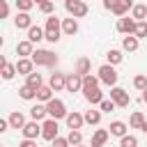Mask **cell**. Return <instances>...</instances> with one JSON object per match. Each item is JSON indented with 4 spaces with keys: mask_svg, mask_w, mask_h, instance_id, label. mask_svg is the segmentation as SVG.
I'll return each instance as SVG.
<instances>
[{
    "mask_svg": "<svg viewBox=\"0 0 147 147\" xmlns=\"http://www.w3.org/2000/svg\"><path fill=\"white\" fill-rule=\"evenodd\" d=\"M44 32H46V41H51V44L60 41V34H62V21H60L55 14L48 16V18H46V25H44Z\"/></svg>",
    "mask_w": 147,
    "mask_h": 147,
    "instance_id": "1",
    "label": "cell"
},
{
    "mask_svg": "<svg viewBox=\"0 0 147 147\" xmlns=\"http://www.w3.org/2000/svg\"><path fill=\"white\" fill-rule=\"evenodd\" d=\"M30 60L34 62V67H55L57 64V55L53 51H46V48H37Z\"/></svg>",
    "mask_w": 147,
    "mask_h": 147,
    "instance_id": "2",
    "label": "cell"
},
{
    "mask_svg": "<svg viewBox=\"0 0 147 147\" xmlns=\"http://www.w3.org/2000/svg\"><path fill=\"white\" fill-rule=\"evenodd\" d=\"M96 74H99V80H101L103 85H108V87H115V85H117L119 74L115 71V67H113V64H101Z\"/></svg>",
    "mask_w": 147,
    "mask_h": 147,
    "instance_id": "3",
    "label": "cell"
},
{
    "mask_svg": "<svg viewBox=\"0 0 147 147\" xmlns=\"http://www.w3.org/2000/svg\"><path fill=\"white\" fill-rule=\"evenodd\" d=\"M46 110H48V117H53V119H67V115H69L62 99H51L46 103Z\"/></svg>",
    "mask_w": 147,
    "mask_h": 147,
    "instance_id": "4",
    "label": "cell"
},
{
    "mask_svg": "<svg viewBox=\"0 0 147 147\" xmlns=\"http://www.w3.org/2000/svg\"><path fill=\"white\" fill-rule=\"evenodd\" d=\"M64 9H67V14L74 16V18H83V16H87V11H90V7H87L83 0H64Z\"/></svg>",
    "mask_w": 147,
    "mask_h": 147,
    "instance_id": "5",
    "label": "cell"
},
{
    "mask_svg": "<svg viewBox=\"0 0 147 147\" xmlns=\"http://www.w3.org/2000/svg\"><path fill=\"white\" fill-rule=\"evenodd\" d=\"M110 99L115 101V106L117 108H126L129 103H131V96H129V92L124 90V87H110Z\"/></svg>",
    "mask_w": 147,
    "mask_h": 147,
    "instance_id": "6",
    "label": "cell"
},
{
    "mask_svg": "<svg viewBox=\"0 0 147 147\" xmlns=\"http://www.w3.org/2000/svg\"><path fill=\"white\" fill-rule=\"evenodd\" d=\"M57 119H53V117H48V119H44V124H41V138L44 140H48V142H53L55 138H57Z\"/></svg>",
    "mask_w": 147,
    "mask_h": 147,
    "instance_id": "7",
    "label": "cell"
},
{
    "mask_svg": "<svg viewBox=\"0 0 147 147\" xmlns=\"http://www.w3.org/2000/svg\"><path fill=\"white\" fill-rule=\"evenodd\" d=\"M136 25H138V21L133 16H122L117 21V32H122V34H136Z\"/></svg>",
    "mask_w": 147,
    "mask_h": 147,
    "instance_id": "8",
    "label": "cell"
},
{
    "mask_svg": "<svg viewBox=\"0 0 147 147\" xmlns=\"http://www.w3.org/2000/svg\"><path fill=\"white\" fill-rule=\"evenodd\" d=\"M67 126L71 129V131H80L83 129V124H85V115H80L78 110H69V115H67Z\"/></svg>",
    "mask_w": 147,
    "mask_h": 147,
    "instance_id": "9",
    "label": "cell"
},
{
    "mask_svg": "<svg viewBox=\"0 0 147 147\" xmlns=\"http://www.w3.org/2000/svg\"><path fill=\"white\" fill-rule=\"evenodd\" d=\"M64 90L71 92V94H74V92H83V76L76 74V71H74V74H67V87H64Z\"/></svg>",
    "mask_w": 147,
    "mask_h": 147,
    "instance_id": "10",
    "label": "cell"
},
{
    "mask_svg": "<svg viewBox=\"0 0 147 147\" xmlns=\"http://www.w3.org/2000/svg\"><path fill=\"white\" fill-rule=\"evenodd\" d=\"M21 131H23V138H28V140H37V136H41V124H39L37 119H32V122H28Z\"/></svg>",
    "mask_w": 147,
    "mask_h": 147,
    "instance_id": "11",
    "label": "cell"
},
{
    "mask_svg": "<svg viewBox=\"0 0 147 147\" xmlns=\"http://www.w3.org/2000/svg\"><path fill=\"white\" fill-rule=\"evenodd\" d=\"M14 25H16L18 30H30V28H32V16H30V11H18L16 18H14Z\"/></svg>",
    "mask_w": 147,
    "mask_h": 147,
    "instance_id": "12",
    "label": "cell"
},
{
    "mask_svg": "<svg viewBox=\"0 0 147 147\" xmlns=\"http://www.w3.org/2000/svg\"><path fill=\"white\" fill-rule=\"evenodd\" d=\"M32 53H34V44L30 39H23V41L16 44V55L18 57H32Z\"/></svg>",
    "mask_w": 147,
    "mask_h": 147,
    "instance_id": "13",
    "label": "cell"
},
{
    "mask_svg": "<svg viewBox=\"0 0 147 147\" xmlns=\"http://www.w3.org/2000/svg\"><path fill=\"white\" fill-rule=\"evenodd\" d=\"M48 85H51V87H53L55 92L64 90V87H67V74H60V71L51 74V78H48Z\"/></svg>",
    "mask_w": 147,
    "mask_h": 147,
    "instance_id": "14",
    "label": "cell"
},
{
    "mask_svg": "<svg viewBox=\"0 0 147 147\" xmlns=\"http://www.w3.org/2000/svg\"><path fill=\"white\" fill-rule=\"evenodd\" d=\"M83 96H85V101H87V103H92V106H99V103L103 101V92H101L99 87L83 90Z\"/></svg>",
    "mask_w": 147,
    "mask_h": 147,
    "instance_id": "15",
    "label": "cell"
},
{
    "mask_svg": "<svg viewBox=\"0 0 147 147\" xmlns=\"http://www.w3.org/2000/svg\"><path fill=\"white\" fill-rule=\"evenodd\" d=\"M131 9H133V0H117V2H115V7H113L110 11H113L115 16H119V18H122V16H126Z\"/></svg>",
    "mask_w": 147,
    "mask_h": 147,
    "instance_id": "16",
    "label": "cell"
},
{
    "mask_svg": "<svg viewBox=\"0 0 147 147\" xmlns=\"http://www.w3.org/2000/svg\"><path fill=\"white\" fill-rule=\"evenodd\" d=\"M16 71H18L21 76H30V74L34 71V62H32L30 57H18V62H16Z\"/></svg>",
    "mask_w": 147,
    "mask_h": 147,
    "instance_id": "17",
    "label": "cell"
},
{
    "mask_svg": "<svg viewBox=\"0 0 147 147\" xmlns=\"http://www.w3.org/2000/svg\"><path fill=\"white\" fill-rule=\"evenodd\" d=\"M78 32V21L74 18V16H69V18H62V34H67V37H74Z\"/></svg>",
    "mask_w": 147,
    "mask_h": 147,
    "instance_id": "18",
    "label": "cell"
},
{
    "mask_svg": "<svg viewBox=\"0 0 147 147\" xmlns=\"http://www.w3.org/2000/svg\"><path fill=\"white\" fill-rule=\"evenodd\" d=\"M138 46H140V39H138L136 34H126V37L122 39V51H126V53H136Z\"/></svg>",
    "mask_w": 147,
    "mask_h": 147,
    "instance_id": "19",
    "label": "cell"
},
{
    "mask_svg": "<svg viewBox=\"0 0 147 147\" xmlns=\"http://www.w3.org/2000/svg\"><path fill=\"white\" fill-rule=\"evenodd\" d=\"M108 138H110V131H106V129H96L94 136H92V147H106Z\"/></svg>",
    "mask_w": 147,
    "mask_h": 147,
    "instance_id": "20",
    "label": "cell"
},
{
    "mask_svg": "<svg viewBox=\"0 0 147 147\" xmlns=\"http://www.w3.org/2000/svg\"><path fill=\"white\" fill-rule=\"evenodd\" d=\"M0 67H2V71H0V74H2V78H5V80H11V78L18 74V71H16V64H9L5 57H0Z\"/></svg>",
    "mask_w": 147,
    "mask_h": 147,
    "instance_id": "21",
    "label": "cell"
},
{
    "mask_svg": "<svg viewBox=\"0 0 147 147\" xmlns=\"http://www.w3.org/2000/svg\"><path fill=\"white\" fill-rule=\"evenodd\" d=\"M53 92H55V90H53L51 85H41V87L37 90V101H39V103H48L51 99H55Z\"/></svg>",
    "mask_w": 147,
    "mask_h": 147,
    "instance_id": "22",
    "label": "cell"
},
{
    "mask_svg": "<svg viewBox=\"0 0 147 147\" xmlns=\"http://www.w3.org/2000/svg\"><path fill=\"white\" fill-rule=\"evenodd\" d=\"M30 117L32 119H48V110H46V103H34L32 108H30Z\"/></svg>",
    "mask_w": 147,
    "mask_h": 147,
    "instance_id": "23",
    "label": "cell"
},
{
    "mask_svg": "<svg viewBox=\"0 0 147 147\" xmlns=\"http://www.w3.org/2000/svg\"><path fill=\"white\" fill-rule=\"evenodd\" d=\"M7 119H9V126H11V129H23V126L28 124V122H25V115H23L21 110H14Z\"/></svg>",
    "mask_w": 147,
    "mask_h": 147,
    "instance_id": "24",
    "label": "cell"
},
{
    "mask_svg": "<svg viewBox=\"0 0 147 147\" xmlns=\"http://www.w3.org/2000/svg\"><path fill=\"white\" fill-rule=\"evenodd\" d=\"M110 136H117V138H124L126 136V131H129V126L124 124V122H119V119H115V122H110Z\"/></svg>",
    "mask_w": 147,
    "mask_h": 147,
    "instance_id": "25",
    "label": "cell"
},
{
    "mask_svg": "<svg viewBox=\"0 0 147 147\" xmlns=\"http://www.w3.org/2000/svg\"><path fill=\"white\" fill-rule=\"evenodd\" d=\"M28 39H30L32 44H37V41L46 39V32H44V28H39V25H32V28L28 30Z\"/></svg>",
    "mask_w": 147,
    "mask_h": 147,
    "instance_id": "26",
    "label": "cell"
},
{
    "mask_svg": "<svg viewBox=\"0 0 147 147\" xmlns=\"http://www.w3.org/2000/svg\"><path fill=\"white\" fill-rule=\"evenodd\" d=\"M25 85H28V87H32V90H39V87L44 85V78H41V74L32 71L30 76H25Z\"/></svg>",
    "mask_w": 147,
    "mask_h": 147,
    "instance_id": "27",
    "label": "cell"
},
{
    "mask_svg": "<svg viewBox=\"0 0 147 147\" xmlns=\"http://www.w3.org/2000/svg\"><path fill=\"white\" fill-rule=\"evenodd\" d=\"M76 74H80V76L92 74V62H90L87 57H80V60L76 62Z\"/></svg>",
    "mask_w": 147,
    "mask_h": 147,
    "instance_id": "28",
    "label": "cell"
},
{
    "mask_svg": "<svg viewBox=\"0 0 147 147\" xmlns=\"http://www.w3.org/2000/svg\"><path fill=\"white\" fill-rule=\"evenodd\" d=\"M101 122V110H85V124H90V126H96Z\"/></svg>",
    "mask_w": 147,
    "mask_h": 147,
    "instance_id": "29",
    "label": "cell"
},
{
    "mask_svg": "<svg viewBox=\"0 0 147 147\" xmlns=\"http://www.w3.org/2000/svg\"><path fill=\"white\" fill-rule=\"evenodd\" d=\"M106 57H108V64H119L122 60H124V55H122V51H117V48H110L108 53H106Z\"/></svg>",
    "mask_w": 147,
    "mask_h": 147,
    "instance_id": "30",
    "label": "cell"
},
{
    "mask_svg": "<svg viewBox=\"0 0 147 147\" xmlns=\"http://www.w3.org/2000/svg\"><path fill=\"white\" fill-rule=\"evenodd\" d=\"M142 124H145V115H142L140 110H136V113L131 115V119H129V126H131V129H142Z\"/></svg>",
    "mask_w": 147,
    "mask_h": 147,
    "instance_id": "31",
    "label": "cell"
},
{
    "mask_svg": "<svg viewBox=\"0 0 147 147\" xmlns=\"http://www.w3.org/2000/svg\"><path fill=\"white\" fill-rule=\"evenodd\" d=\"M131 16H133L136 21H147V7H145V5H133Z\"/></svg>",
    "mask_w": 147,
    "mask_h": 147,
    "instance_id": "32",
    "label": "cell"
},
{
    "mask_svg": "<svg viewBox=\"0 0 147 147\" xmlns=\"http://www.w3.org/2000/svg\"><path fill=\"white\" fill-rule=\"evenodd\" d=\"M99 76H92V74H87V76H83V90H92V87H99Z\"/></svg>",
    "mask_w": 147,
    "mask_h": 147,
    "instance_id": "33",
    "label": "cell"
},
{
    "mask_svg": "<svg viewBox=\"0 0 147 147\" xmlns=\"http://www.w3.org/2000/svg\"><path fill=\"white\" fill-rule=\"evenodd\" d=\"M18 96H21L23 101H32V99H37V90H32V87L23 85V87L18 90Z\"/></svg>",
    "mask_w": 147,
    "mask_h": 147,
    "instance_id": "34",
    "label": "cell"
},
{
    "mask_svg": "<svg viewBox=\"0 0 147 147\" xmlns=\"http://www.w3.org/2000/svg\"><path fill=\"white\" fill-rule=\"evenodd\" d=\"M67 140H69V145H71V147H76V145H83V133H80V131H69Z\"/></svg>",
    "mask_w": 147,
    "mask_h": 147,
    "instance_id": "35",
    "label": "cell"
},
{
    "mask_svg": "<svg viewBox=\"0 0 147 147\" xmlns=\"http://www.w3.org/2000/svg\"><path fill=\"white\" fill-rule=\"evenodd\" d=\"M133 87L140 90V92H145V90H147V76H145V74H138V76L133 78Z\"/></svg>",
    "mask_w": 147,
    "mask_h": 147,
    "instance_id": "36",
    "label": "cell"
},
{
    "mask_svg": "<svg viewBox=\"0 0 147 147\" xmlns=\"http://www.w3.org/2000/svg\"><path fill=\"white\" fill-rule=\"evenodd\" d=\"M119 147H138V138L131 136V133H126L124 138H119Z\"/></svg>",
    "mask_w": 147,
    "mask_h": 147,
    "instance_id": "37",
    "label": "cell"
},
{
    "mask_svg": "<svg viewBox=\"0 0 147 147\" xmlns=\"http://www.w3.org/2000/svg\"><path fill=\"white\" fill-rule=\"evenodd\" d=\"M115 108H117V106H115L113 99H103V101L99 103V110H101V113H113Z\"/></svg>",
    "mask_w": 147,
    "mask_h": 147,
    "instance_id": "38",
    "label": "cell"
},
{
    "mask_svg": "<svg viewBox=\"0 0 147 147\" xmlns=\"http://www.w3.org/2000/svg\"><path fill=\"white\" fill-rule=\"evenodd\" d=\"M136 37H138V39H147V21H138V25H136Z\"/></svg>",
    "mask_w": 147,
    "mask_h": 147,
    "instance_id": "39",
    "label": "cell"
},
{
    "mask_svg": "<svg viewBox=\"0 0 147 147\" xmlns=\"http://www.w3.org/2000/svg\"><path fill=\"white\" fill-rule=\"evenodd\" d=\"M34 7V0H16V9L18 11H30Z\"/></svg>",
    "mask_w": 147,
    "mask_h": 147,
    "instance_id": "40",
    "label": "cell"
},
{
    "mask_svg": "<svg viewBox=\"0 0 147 147\" xmlns=\"http://www.w3.org/2000/svg\"><path fill=\"white\" fill-rule=\"evenodd\" d=\"M39 9H41V14H46V16H53V11H55V5H53V0H46L44 5H39Z\"/></svg>",
    "mask_w": 147,
    "mask_h": 147,
    "instance_id": "41",
    "label": "cell"
},
{
    "mask_svg": "<svg viewBox=\"0 0 147 147\" xmlns=\"http://www.w3.org/2000/svg\"><path fill=\"white\" fill-rule=\"evenodd\" d=\"M53 147H71V145H69V140H67V138H62V136H57V138L53 140Z\"/></svg>",
    "mask_w": 147,
    "mask_h": 147,
    "instance_id": "42",
    "label": "cell"
},
{
    "mask_svg": "<svg viewBox=\"0 0 147 147\" xmlns=\"http://www.w3.org/2000/svg\"><path fill=\"white\" fill-rule=\"evenodd\" d=\"M7 16H9V2L2 0V18H7Z\"/></svg>",
    "mask_w": 147,
    "mask_h": 147,
    "instance_id": "43",
    "label": "cell"
},
{
    "mask_svg": "<svg viewBox=\"0 0 147 147\" xmlns=\"http://www.w3.org/2000/svg\"><path fill=\"white\" fill-rule=\"evenodd\" d=\"M7 129H11L9 126V119H0V133H5Z\"/></svg>",
    "mask_w": 147,
    "mask_h": 147,
    "instance_id": "44",
    "label": "cell"
},
{
    "mask_svg": "<svg viewBox=\"0 0 147 147\" xmlns=\"http://www.w3.org/2000/svg\"><path fill=\"white\" fill-rule=\"evenodd\" d=\"M18 147H37V142H34V140H28V138H23V142H21Z\"/></svg>",
    "mask_w": 147,
    "mask_h": 147,
    "instance_id": "45",
    "label": "cell"
},
{
    "mask_svg": "<svg viewBox=\"0 0 147 147\" xmlns=\"http://www.w3.org/2000/svg\"><path fill=\"white\" fill-rule=\"evenodd\" d=\"M115 2H117V0H103V9H108V11H110V9L115 7Z\"/></svg>",
    "mask_w": 147,
    "mask_h": 147,
    "instance_id": "46",
    "label": "cell"
},
{
    "mask_svg": "<svg viewBox=\"0 0 147 147\" xmlns=\"http://www.w3.org/2000/svg\"><path fill=\"white\" fill-rule=\"evenodd\" d=\"M142 133H147V119H145V124H142V129H140Z\"/></svg>",
    "mask_w": 147,
    "mask_h": 147,
    "instance_id": "47",
    "label": "cell"
},
{
    "mask_svg": "<svg viewBox=\"0 0 147 147\" xmlns=\"http://www.w3.org/2000/svg\"><path fill=\"white\" fill-rule=\"evenodd\" d=\"M142 101H145V103H147V90H145V92H142Z\"/></svg>",
    "mask_w": 147,
    "mask_h": 147,
    "instance_id": "48",
    "label": "cell"
},
{
    "mask_svg": "<svg viewBox=\"0 0 147 147\" xmlns=\"http://www.w3.org/2000/svg\"><path fill=\"white\" fill-rule=\"evenodd\" d=\"M44 2H46V0H34V5H44Z\"/></svg>",
    "mask_w": 147,
    "mask_h": 147,
    "instance_id": "49",
    "label": "cell"
},
{
    "mask_svg": "<svg viewBox=\"0 0 147 147\" xmlns=\"http://www.w3.org/2000/svg\"><path fill=\"white\" fill-rule=\"evenodd\" d=\"M76 147H85V145H76Z\"/></svg>",
    "mask_w": 147,
    "mask_h": 147,
    "instance_id": "50",
    "label": "cell"
}]
</instances>
